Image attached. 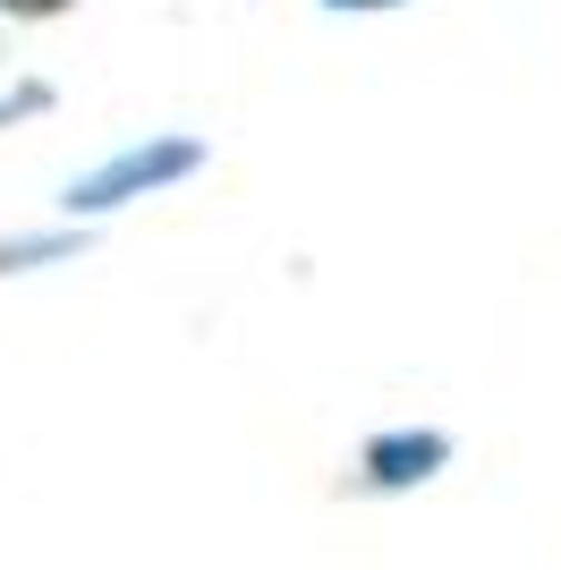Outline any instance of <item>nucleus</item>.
Here are the masks:
<instances>
[{
  "mask_svg": "<svg viewBox=\"0 0 561 570\" xmlns=\"http://www.w3.org/2000/svg\"><path fill=\"white\" fill-rule=\"evenodd\" d=\"M9 9H60V0H9Z\"/></svg>",
  "mask_w": 561,
  "mask_h": 570,
  "instance_id": "nucleus-1",
  "label": "nucleus"
}]
</instances>
